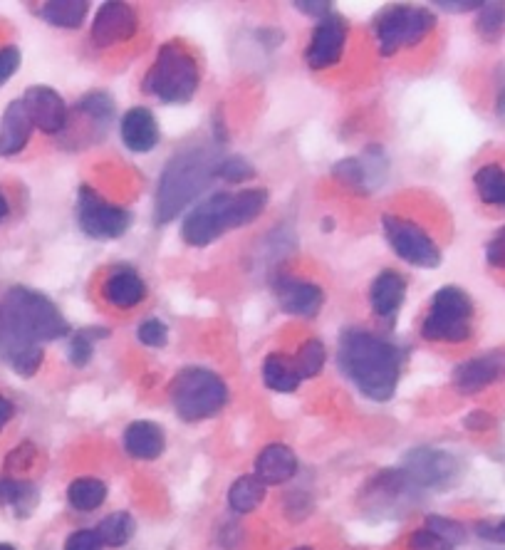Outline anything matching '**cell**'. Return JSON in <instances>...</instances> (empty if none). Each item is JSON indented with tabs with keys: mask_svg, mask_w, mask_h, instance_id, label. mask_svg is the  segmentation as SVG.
<instances>
[{
	"mask_svg": "<svg viewBox=\"0 0 505 550\" xmlns=\"http://www.w3.org/2000/svg\"><path fill=\"white\" fill-rule=\"evenodd\" d=\"M478 531L483 533V538H491V541L505 543V521L496 523V526H481Z\"/></svg>",
	"mask_w": 505,
	"mask_h": 550,
	"instance_id": "cell-47",
	"label": "cell"
},
{
	"mask_svg": "<svg viewBox=\"0 0 505 550\" xmlns=\"http://www.w3.org/2000/svg\"><path fill=\"white\" fill-rule=\"evenodd\" d=\"M260 372H263L265 387L280 394L298 392L300 382H303L298 367H295V360L290 355H285V352H273V355L265 357L263 370Z\"/></svg>",
	"mask_w": 505,
	"mask_h": 550,
	"instance_id": "cell-24",
	"label": "cell"
},
{
	"mask_svg": "<svg viewBox=\"0 0 505 550\" xmlns=\"http://www.w3.org/2000/svg\"><path fill=\"white\" fill-rule=\"evenodd\" d=\"M382 231L394 256L402 258L409 266L424 268V271H434V268L441 266V258L444 256H441L439 243L416 221L397 214H384Z\"/></svg>",
	"mask_w": 505,
	"mask_h": 550,
	"instance_id": "cell-9",
	"label": "cell"
},
{
	"mask_svg": "<svg viewBox=\"0 0 505 550\" xmlns=\"http://www.w3.org/2000/svg\"><path fill=\"white\" fill-rule=\"evenodd\" d=\"M347 38H350V28H347L345 18H340L337 13H330L327 18H322L320 23L312 30L310 40H307L305 48V65L312 72H322L327 67L337 65L345 55Z\"/></svg>",
	"mask_w": 505,
	"mask_h": 550,
	"instance_id": "cell-11",
	"label": "cell"
},
{
	"mask_svg": "<svg viewBox=\"0 0 505 550\" xmlns=\"http://www.w3.org/2000/svg\"><path fill=\"white\" fill-rule=\"evenodd\" d=\"M434 5L446 13H468V10L481 8V0H436Z\"/></svg>",
	"mask_w": 505,
	"mask_h": 550,
	"instance_id": "cell-44",
	"label": "cell"
},
{
	"mask_svg": "<svg viewBox=\"0 0 505 550\" xmlns=\"http://www.w3.org/2000/svg\"><path fill=\"white\" fill-rule=\"evenodd\" d=\"M33 484H25L18 479H0V506H13L20 513L28 511L35 503Z\"/></svg>",
	"mask_w": 505,
	"mask_h": 550,
	"instance_id": "cell-35",
	"label": "cell"
},
{
	"mask_svg": "<svg viewBox=\"0 0 505 550\" xmlns=\"http://www.w3.org/2000/svg\"><path fill=\"white\" fill-rule=\"evenodd\" d=\"M295 367H298L300 377L303 380H312V377L320 375L327 365V347L325 342H320L317 337H307L303 345L295 352Z\"/></svg>",
	"mask_w": 505,
	"mask_h": 550,
	"instance_id": "cell-30",
	"label": "cell"
},
{
	"mask_svg": "<svg viewBox=\"0 0 505 550\" xmlns=\"http://www.w3.org/2000/svg\"><path fill=\"white\" fill-rule=\"evenodd\" d=\"M211 129H213V137H216V142H221V144L228 142V127H226V122H223L221 110L211 117Z\"/></svg>",
	"mask_w": 505,
	"mask_h": 550,
	"instance_id": "cell-46",
	"label": "cell"
},
{
	"mask_svg": "<svg viewBox=\"0 0 505 550\" xmlns=\"http://www.w3.org/2000/svg\"><path fill=\"white\" fill-rule=\"evenodd\" d=\"M65 550H102L97 531H75L65 541Z\"/></svg>",
	"mask_w": 505,
	"mask_h": 550,
	"instance_id": "cell-41",
	"label": "cell"
},
{
	"mask_svg": "<svg viewBox=\"0 0 505 550\" xmlns=\"http://www.w3.org/2000/svg\"><path fill=\"white\" fill-rule=\"evenodd\" d=\"M505 377V352L493 350L486 355L471 357L456 367L451 380H454L456 392L461 394H478L486 387L496 385Z\"/></svg>",
	"mask_w": 505,
	"mask_h": 550,
	"instance_id": "cell-17",
	"label": "cell"
},
{
	"mask_svg": "<svg viewBox=\"0 0 505 550\" xmlns=\"http://www.w3.org/2000/svg\"><path fill=\"white\" fill-rule=\"evenodd\" d=\"M295 550H312V548H295Z\"/></svg>",
	"mask_w": 505,
	"mask_h": 550,
	"instance_id": "cell-51",
	"label": "cell"
},
{
	"mask_svg": "<svg viewBox=\"0 0 505 550\" xmlns=\"http://www.w3.org/2000/svg\"><path fill=\"white\" fill-rule=\"evenodd\" d=\"M228 385L218 372L201 365L181 367L169 385V399L174 412L184 422L211 419L228 404Z\"/></svg>",
	"mask_w": 505,
	"mask_h": 550,
	"instance_id": "cell-6",
	"label": "cell"
},
{
	"mask_svg": "<svg viewBox=\"0 0 505 550\" xmlns=\"http://www.w3.org/2000/svg\"><path fill=\"white\" fill-rule=\"evenodd\" d=\"M216 164V152L208 147H186L166 162L154 196L156 226H166L189 209L191 201L216 179Z\"/></svg>",
	"mask_w": 505,
	"mask_h": 550,
	"instance_id": "cell-3",
	"label": "cell"
},
{
	"mask_svg": "<svg viewBox=\"0 0 505 550\" xmlns=\"http://www.w3.org/2000/svg\"><path fill=\"white\" fill-rule=\"evenodd\" d=\"M265 484L255 474H246L236 479L228 489V506L236 513H253L263 503Z\"/></svg>",
	"mask_w": 505,
	"mask_h": 550,
	"instance_id": "cell-27",
	"label": "cell"
},
{
	"mask_svg": "<svg viewBox=\"0 0 505 550\" xmlns=\"http://www.w3.org/2000/svg\"><path fill=\"white\" fill-rule=\"evenodd\" d=\"M166 437L164 429L156 422H147V419H139L132 422L124 429V449L129 456L142 461H154L164 454Z\"/></svg>",
	"mask_w": 505,
	"mask_h": 550,
	"instance_id": "cell-23",
	"label": "cell"
},
{
	"mask_svg": "<svg viewBox=\"0 0 505 550\" xmlns=\"http://www.w3.org/2000/svg\"><path fill=\"white\" fill-rule=\"evenodd\" d=\"M119 137L132 154H149L159 144V119L147 107H132L119 122Z\"/></svg>",
	"mask_w": 505,
	"mask_h": 550,
	"instance_id": "cell-18",
	"label": "cell"
},
{
	"mask_svg": "<svg viewBox=\"0 0 505 550\" xmlns=\"http://www.w3.org/2000/svg\"><path fill=\"white\" fill-rule=\"evenodd\" d=\"M114 110H117V105H114L112 95H107V92L102 90L87 92V95L77 102V112L102 129H107L109 124H112Z\"/></svg>",
	"mask_w": 505,
	"mask_h": 550,
	"instance_id": "cell-32",
	"label": "cell"
},
{
	"mask_svg": "<svg viewBox=\"0 0 505 550\" xmlns=\"http://www.w3.org/2000/svg\"><path fill=\"white\" fill-rule=\"evenodd\" d=\"M13 414H15L13 402H10L8 397H3V394H0V432H3L5 424H8L10 419H13Z\"/></svg>",
	"mask_w": 505,
	"mask_h": 550,
	"instance_id": "cell-48",
	"label": "cell"
},
{
	"mask_svg": "<svg viewBox=\"0 0 505 550\" xmlns=\"http://www.w3.org/2000/svg\"><path fill=\"white\" fill-rule=\"evenodd\" d=\"M139 30V13L137 8H132L129 3H104L95 15V23H92L90 38L92 43L100 50L112 48V45L127 43L137 35Z\"/></svg>",
	"mask_w": 505,
	"mask_h": 550,
	"instance_id": "cell-13",
	"label": "cell"
},
{
	"mask_svg": "<svg viewBox=\"0 0 505 550\" xmlns=\"http://www.w3.org/2000/svg\"><path fill=\"white\" fill-rule=\"evenodd\" d=\"M337 365L359 394L389 402L402 380L404 350L377 332L347 328L337 342Z\"/></svg>",
	"mask_w": 505,
	"mask_h": 550,
	"instance_id": "cell-1",
	"label": "cell"
},
{
	"mask_svg": "<svg viewBox=\"0 0 505 550\" xmlns=\"http://www.w3.org/2000/svg\"><path fill=\"white\" fill-rule=\"evenodd\" d=\"M406 300V280L397 271H382L369 285V308L379 320H394Z\"/></svg>",
	"mask_w": 505,
	"mask_h": 550,
	"instance_id": "cell-20",
	"label": "cell"
},
{
	"mask_svg": "<svg viewBox=\"0 0 505 550\" xmlns=\"http://www.w3.org/2000/svg\"><path fill=\"white\" fill-rule=\"evenodd\" d=\"M107 498V486L100 479H92V476H85V479H75L70 486H67V501L75 511H95L100 508Z\"/></svg>",
	"mask_w": 505,
	"mask_h": 550,
	"instance_id": "cell-28",
	"label": "cell"
},
{
	"mask_svg": "<svg viewBox=\"0 0 505 550\" xmlns=\"http://www.w3.org/2000/svg\"><path fill=\"white\" fill-rule=\"evenodd\" d=\"M255 176V169L251 162H246L243 157H223L216 164V179L226 181V184H246Z\"/></svg>",
	"mask_w": 505,
	"mask_h": 550,
	"instance_id": "cell-36",
	"label": "cell"
},
{
	"mask_svg": "<svg viewBox=\"0 0 505 550\" xmlns=\"http://www.w3.org/2000/svg\"><path fill=\"white\" fill-rule=\"evenodd\" d=\"M0 550H15V548L8 546V543H0Z\"/></svg>",
	"mask_w": 505,
	"mask_h": 550,
	"instance_id": "cell-50",
	"label": "cell"
},
{
	"mask_svg": "<svg viewBox=\"0 0 505 550\" xmlns=\"http://www.w3.org/2000/svg\"><path fill=\"white\" fill-rule=\"evenodd\" d=\"M0 318L8 320L13 328L33 337L40 345L60 340L70 332L65 315L48 295L25 288V285H13L5 290L3 300H0Z\"/></svg>",
	"mask_w": 505,
	"mask_h": 550,
	"instance_id": "cell-5",
	"label": "cell"
},
{
	"mask_svg": "<svg viewBox=\"0 0 505 550\" xmlns=\"http://www.w3.org/2000/svg\"><path fill=\"white\" fill-rule=\"evenodd\" d=\"M20 60H23V55H20L18 45H5V48H0V85H5V82L18 72Z\"/></svg>",
	"mask_w": 505,
	"mask_h": 550,
	"instance_id": "cell-39",
	"label": "cell"
},
{
	"mask_svg": "<svg viewBox=\"0 0 505 550\" xmlns=\"http://www.w3.org/2000/svg\"><path fill=\"white\" fill-rule=\"evenodd\" d=\"M293 8H298L300 13L312 15V18H317V20L327 18L330 13H335V5H332L330 0H295Z\"/></svg>",
	"mask_w": 505,
	"mask_h": 550,
	"instance_id": "cell-43",
	"label": "cell"
},
{
	"mask_svg": "<svg viewBox=\"0 0 505 550\" xmlns=\"http://www.w3.org/2000/svg\"><path fill=\"white\" fill-rule=\"evenodd\" d=\"M100 290L104 303L119 310L137 308L147 298V283H144L142 275L134 271L132 266L112 268L107 278H104Z\"/></svg>",
	"mask_w": 505,
	"mask_h": 550,
	"instance_id": "cell-19",
	"label": "cell"
},
{
	"mask_svg": "<svg viewBox=\"0 0 505 550\" xmlns=\"http://www.w3.org/2000/svg\"><path fill=\"white\" fill-rule=\"evenodd\" d=\"M97 536H100L102 546H109V548L127 546L129 538L134 536V518L124 511L112 513V516H107L100 526H97Z\"/></svg>",
	"mask_w": 505,
	"mask_h": 550,
	"instance_id": "cell-31",
	"label": "cell"
},
{
	"mask_svg": "<svg viewBox=\"0 0 505 550\" xmlns=\"http://www.w3.org/2000/svg\"><path fill=\"white\" fill-rule=\"evenodd\" d=\"M436 28V15L429 8L421 5H406L397 3L384 8L382 13L374 18L372 33L377 40L379 53L384 57L397 55L402 50H411L429 38L431 30Z\"/></svg>",
	"mask_w": 505,
	"mask_h": 550,
	"instance_id": "cell-8",
	"label": "cell"
},
{
	"mask_svg": "<svg viewBox=\"0 0 505 550\" xmlns=\"http://www.w3.org/2000/svg\"><path fill=\"white\" fill-rule=\"evenodd\" d=\"M426 342H466L473 335V300L458 285H444L434 293L429 313L421 320Z\"/></svg>",
	"mask_w": 505,
	"mask_h": 550,
	"instance_id": "cell-7",
	"label": "cell"
},
{
	"mask_svg": "<svg viewBox=\"0 0 505 550\" xmlns=\"http://www.w3.org/2000/svg\"><path fill=\"white\" fill-rule=\"evenodd\" d=\"M8 211H10V204H8V199H5L3 189H0V223L5 221V216H8Z\"/></svg>",
	"mask_w": 505,
	"mask_h": 550,
	"instance_id": "cell-49",
	"label": "cell"
},
{
	"mask_svg": "<svg viewBox=\"0 0 505 550\" xmlns=\"http://www.w3.org/2000/svg\"><path fill=\"white\" fill-rule=\"evenodd\" d=\"M409 548L411 550H454V546H449L446 541H441L439 536H434L431 531H416L411 533L409 538Z\"/></svg>",
	"mask_w": 505,
	"mask_h": 550,
	"instance_id": "cell-40",
	"label": "cell"
},
{
	"mask_svg": "<svg viewBox=\"0 0 505 550\" xmlns=\"http://www.w3.org/2000/svg\"><path fill=\"white\" fill-rule=\"evenodd\" d=\"M402 474L409 484L424 486V489H441V486L454 484L458 461L451 454H446V451L421 446V449L406 454Z\"/></svg>",
	"mask_w": 505,
	"mask_h": 550,
	"instance_id": "cell-12",
	"label": "cell"
},
{
	"mask_svg": "<svg viewBox=\"0 0 505 550\" xmlns=\"http://www.w3.org/2000/svg\"><path fill=\"white\" fill-rule=\"evenodd\" d=\"M87 13H90V3H85V0H48L40 5V18L52 28L62 30L80 28Z\"/></svg>",
	"mask_w": 505,
	"mask_h": 550,
	"instance_id": "cell-25",
	"label": "cell"
},
{
	"mask_svg": "<svg viewBox=\"0 0 505 550\" xmlns=\"http://www.w3.org/2000/svg\"><path fill=\"white\" fill-rule=\"evenodd\" d=\"M268 191L263 186H251L241 191H216L201 204L186 211L181 223V238L191 248H206L228 231L258 221L268 209Z\"/></svg>",
	"mask_w": 505,
	"mask_h": 550,
	"instance_id": "cell-2",
	"label": "cell"
},
{
	"mask_svg": "<svg viewBox=\"0 0 505 550\" xmlns=\"http://www.w3.org/2000/svg\"><path fill=\"white\" fill-rule=\"evenodd\" d=\"M473 186H476L478 199L486 206H501L505 209V166L498 162L483 164L473 174Z\"/></svg>",
	"mask_w": 505,
	"mask_h": 550,
	"instance_id": "cell-26",
	"label": "cell"
},
{
	"mask_svg": "<svg viewBox=\"0 0 505 550\" xmlns=\"http://www.w3.org/2000/svg\"><path fill=\"white\" fill-rule=\"evenodd\" d=\"M199 85V62L181 43L161 45L156 60L142 80L144 95L164 105H189L199 92Z\"/></svg>",
	"mask_w": 505,
	"mask_h": 550,
	"instance_id": "cell-4",
	"label": "cell"
},
{
	"mask_svg": "<svg viewBox=\"0 0 505 550\" xmlns=\"http://www.w3.org/2000/svg\"><path fill=\"white\" fill-rule=\"evenodd\" d=\"M476 13L478 35L483 40H488V43L501 38L505 30V3H501V0H488V3H481V8Z\"/></svg>",
	"mask_w": 505,
	"mask_h": 550,
	"instance_id": "cell-33",
	"label": "cell"
},
{
	"mask_svg": "<svg viewBox=\"0 0 505 550\" xmlns=\"http://www.w3.org/2000/svg\"><path fill=\"white\" fill-rule=\"evenodd\" d=\"M426 531H431L434 536H439L441 541H446L449 546H458V543L466 541V528L454 518L446 516H429L426 518Z\"/></svg>",
	"mask_w": 505,
	"mask_h": 550,
	"instance_id": "cell-37",
	"label": "cell"
},
{
	"mask_svg": "<svg viewBox=\"0 0 505 550\" xmlns=\"http://www.w3.org/2000/svg\"><path fill=\"white\" fill-rule=\"evenodd\" d=\"M298 474V456L285 444H268L255 459V476L265 486H278Z\"/></svg>",
	"mask_w": 505,
	"mask_h": 550,
	"instance_id": "cell-22",
	"label": "cell"
},
{
	"mask_svg": "<svg viewBox=\"0 0 505 550\" xmlns=\"http://www.w3.org/2000/svg\"><path fill=\"white\" fill-rule=\"evenodd\" d=\"M273 293L280 308L295 318H315L325 305V290L312 280L295 278V275H278L273 280Z\"/></svg>",
	"mask_w": 505,
	"mask_h": 550,
	"instance_id": "cell-16",
	"label": "cell"
},
{
	"mask_svg": "<svg viewBox=\"0 0 505 550\" xmlns=\"http://www.w3.org/2000/svg\"><path fill=\"white\" fill-rule=\"evenodd\" d=\"M20 100H23L25 110H28L33 127L40 129L43 134H60L67 129L70 107H67V102L62 100L57 90H52L48 85H33L25 90Z\"/></svg>",
	"mask_w": 505,
	"mask_h": 550,
	"instance_id": "cell-15",
	"label": "cell"
},
{
	"mask_svg": "<svg viewBox=\"0 0 505 550\" xmlns=\"http://www.w3.org/2000/svg\"><path fill=\"white\" fill-rule=\"evenodd\" d=\"M45 347L25 332L0 318V362L8 365L18 377H35L43 367Z\"/></svg>",
	"mask_w": 505,
	"mask_h": 550,
	"instance_id": "cell-14",
	"label": "cell"
},
{
	"mask_svg": "<svg viewBox=\"0 0 505 550\" xmlns=\"http://www.w3.org/2000/svg\"><path fill=\"white\" fill-rule=\"evenodd\" d=\"M107 335L109 332L102 328H82L72 332L70 342H67V360H70V365L77 367V370L90 365L92 357H95L97 342L104 340Z\"/></svg>",
	"mask_w": 505,
	"mask_h": 550,
	"instance_id": "cell-29",
	"label": "cell"
},
{
	"mask_svg": "<svg viewBox=\"0 0 505 550\" xmlns=\"http://www.w3.org/2000/svg\"><path fill=\"white\" fill-rule=\"evenodd\" d=\"M466 429L471 432H486V429L493 427V417L488 412H471L466 419H463Z\"/></svg>",
	"mask_w": 505,
	"mask_h": 550,
	"instance_id": "cell-45",
	"label": "cell"
},
{
	"mask_svg": "<svg viewBox=\"0 0 505 550\" xmlns=\"http://www.w3.org/2000/svg\"><path fill=\"white\" fill-rule=\"evenodd\" d=\"M33 122L23 100H13L0 117V157H18L33 137Z\"/></svg>",
	"mask_w": 505,
	"mask_h": 550,
	"instance_id": "cell-21",
	"label": "cell"
},
{
	"mask_svg": "<svg viewBox=\"0 0 505 550\" xmlns=\"http://www.w3.org/2000/svg\"><path fill=\"white\" fill-rule=\"evenodd\" d=\"M332 176L340 181L342 186L352 191H367L369 186V164L362 159H342L332 166Z\"/></svg>",
	"mask_w": 505,
	"mask_h": 550,
	"instance_id": "cell-34",
	"label": "cell"
},
{
	"mask_svg": "<svg viewBox=\"0 0 505 550\" xmlns=\"http://www.w3.org/2000/svg\"><path fill=\"white\" fill-rule=\"evenodd\" d=\"M486 261L491 263L493 268H503L505 271V226L488 241Z\"/></svg>",
	"mask_w": 505,
	"mask_h": 550,
	"instance_id": "cell-42",
	"label": "cell"
},
{
	"mask_svg": "<svg viewBox=\"0 0 505 550\" xmlns=\"http://www.w3.org/2000/svg\"><path fill=\"white\" fill-rule=\"evenodd\" d=\"M137 340L142 342V345L152 347V350H161V347H166V342H169V325L159 318L142 320L137 328Z\"/></svg>",
	"mask_w": 505,
	"mask_h": 550,
	"instance_id": "cell-38",
	"label": "cell"
},
{
	"mask_svg": "<svg viewBox=\"0 0 505 550\" xmlns=\"http://www.w3.org/2000/svg\"><path fill=\"white\" fill-rule=\"evenodd\" d=\"M77 223L85 236L97 238V241H112L129 231L132 214L124 206L107 201L90 186H82L77 194Z\"/></svg>",
	"mask_w": 505,
	"mask_h": 550,
	"instance_id": "cell-10",
	"label": "cell"
}]
</instances>
